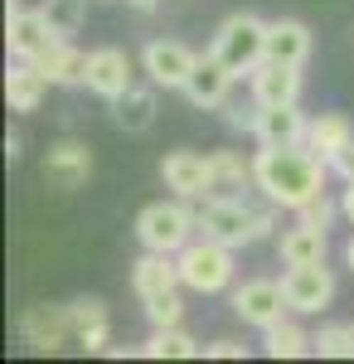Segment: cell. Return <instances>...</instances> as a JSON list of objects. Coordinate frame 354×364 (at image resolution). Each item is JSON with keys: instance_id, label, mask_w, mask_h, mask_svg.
<instances>
[{"instance_id": "1", "label": "cell", "mask_w": 354, "mask_h": 364, "mask_svg": "<svg viewBox=\"0 0 354 364\" xmlns=\"http://www.w3.org/2000/svg\"><path fill=\"white\" fill-rule=\"evenodd\" d=\"M326 175L330 161H321L306 146H262L252 156V185L267 195V204L291 209V214L326 190Z\"/></svg>"}, {"instance_id": "2", "label": "cell", "mask_w": 354, "mask_h": 364, "mask_svg": "<svg viewBox=\"0 0 354 364\" xmlns=\"http://www.w3.org/2000/svg\"><path fill=\"white\" fill-rule=\"evenodd\" d=\"M209 54L233 73V78H243L252 73L262 58H267V20H257V15H228L223 25L214 29V39H209Z\"/></svg>"}, {"instance_id": "3", "label": "cell", "mask_w": 354, "mask_h": 364, "mask_svg": "<svg viewBox=\"0 0 354 364\" xmlns=\"http://www.w3.org/2000/svg\"><path fill=\"white\" fill-rule=\"evenodd\" d=\"M136 238L141 248L151 252H180L190 238H199V214H194L185 199H156L136 214Z\"/></svg>"}, {"instance_id": "4", "label": "cell", "mask_w": 354, "mask_h": 364, "mask_svg": "<svg viewBox=\"0 0 354 364\" xmlns=\"http://www.w3.org/2000/svg\"><path fill=\"white\" fill-rule=\"evenodd\" d=\"M233 252L228 243H218V238H190L185 248L175 252V262H180V282L190 287V291H199V296H214V291H223V287H233Z\"/></svg>"}, {"instance_id": "5", "label": "cell", "mask_w": 354, "mask_h": 364, "mask_svg": "<svg viewBox=\"0 0 354 364\" xmlns=\"http://www.w3.org/2000/svg\"><path fill=\"white\" fill-rule=\"evenodd\" d=\"M199 233L228 248H247V243H257V209H247L238 195H214L199 209Z\"/></svg>"}, {"instance_id": "6", "label": "cell", "mask_w": 354, "mask_h": 364, "mask_svg": "<svg viewBox=\"0 0 354 364\" xmlns=\"http://www.w3.org/2000/svg\"><path fill=\"white\" fill-rule=\"evenodd\" d=\"M194 63H199V54L190 44H180V39H151L141 49V73L156 87H165V92H185Z\"/></svg>"}, {"instance_id": "7", "label": "cell", "mask_w": 354, "mask_h": 364, "mask_svg": "<svg viewBox=\"0 0 354 364\" xmlns=\"http://www.w3.org/2000/svg\"><path fill=\"white\" fill-rule=\"evenodd\" d=\"M286 311H291L286 306V291H281V282H272V277H247L243 287H233V316H238L243 326H252V331L277 326Z\"/></svg>"}, {"instance_id": "8", "label": "cell", "mask_w": 354, "mask_h": 364, "mask_svg": "<svg viewBox=\"0 0 354 364\" xmlns=\"http://www.w3.org/2000/svg\"><path fill=\"white\" fill-rule=\"evenodd\" d=\"M281 291H286V306L296 316H321V311L335 301V272L326 262H306V267H286L281 277Z\"/></svg>"}, {"instance_id": "9", "label": "cell", "mask_w": 354, "mask_h": 364, "mask_svg": "<svg viewBox=\"0 0 354 364\" xmlns=\"http://www.w3.org/2000/svg\"><path fill=\"white\" fill-rule=\"evenodd\" d=\"M5 44H10V58H29V63H39V58L58 44V34L49 29V20L39 15V5H34V10H20V5L10 0V15H5Z\"/></svg>"}, {"instance_id": "10", "label": "cell", "mask_w": 354, "mask_h": 364, "mask_svg": "<svg viewBox=\"0 0 354 364\" xmlns=\"http://www.w3.org/2000/svg\"><path fill=\"white\" fill-rule=\"evenodd\" d=\"M161 180L180 199H214V166L199 151H170L161 161Z\"/></svg>"}, {"instance_id": "11", "label": "cell", "mask_w": 354, "mask_h": 364, "mask_svg": "<svg viewBox=\"0 0 354 364\" xmlns=\"http://www.w3.org/2000/svg\"><path fill=\"white\" fill-rule=\"evenodd\" d=\"M252 102L257 107H286V102H301V68L296 63H277V58H262L252 73Z\"/></svg>"}, {"instance_id": "12", "label": "cell", "mask_w": 354, "mask_h": 364, "mask_svg": "<svg viewBox=\"0 0 354 364\" xmlns=\"http://www.w3.org/2000/svg\"><path fill=\"white\" fill-rule=\"evenodd\" d=\"M306 132H311V117L301 112V102L257 107L252 112V136H257V146H306Z\"/></svg>"}, {"instance_id": "13", "label": "cell", "mask_w": 354, "mask_h": 364, "mask_svg": "<svg viewBox=\"0 0 354 364\" xmlns=\"http://www.w3.org/2000/svg\"><path fill=\"white\" fill-rule=\"evenodd\" d=\"M20 336H25L29 350L54 355V350H63V340L73 336V316H68V306H44L39 301L20 316Z\"/></svg>"}, {"instance_id": "14", "label": "cell", "mask_w": 354, "mask_h": 364, "mask_svg": "<svg viewBox=\"0 0 354 364\" xmlns=\"http://www.w3.org/2000/svg\"><path fill=\"white\" fill-rule=\"evenodd\" d=\"M233 73L218 63L214 54H199V63H194V73H190V83H185V97H190L199 112H223L228 107V92H233Z\"/></svg>"}, {"instance_id": "15", "label": "cell", "mask_w": 354, "mask_h": 364, "mask_svg": "<svg viewBox=\"0 0 354 364\" xmlns=\"http://www.w3.org/2000/svg\"><path fill=\"white\" fill-rule=\"evenodd\" d=\"M44 180L54 190H82L92 180V151L82 141H58L44 156Z\"/></svg>"}, {"instance_id": "16", "label": "cell", "mask_w": 354, "mask_h": 364, "mask_svg": "<svg viewBox=\"0 0 354 364\" xmlns=\"http://www.w3.org/2000/svg\"><path fill=\"white\" fill-rule=\"evenodd\" d=\"M132 287H136L141 301H151V296H165V291H180L185 282H180V262H175V252H141L136 262H132Z\"/></svg>"}, {"instance_id": "17", "label": "cell", "mask_w": 354, "mask_h": 364, "mask_svg": "<svg viewBox=\"0 0 354 364\" xmlns=\"http://www.w3.org/2000/svg\"><path fill=\"white\" fill-rule=\"evenodd\" d=\"M87 92H97V97H117V92H127L132 87V54L127 49H92V58H87Z\"/></svg>"}, {"instance_id": "18", "label": "cell", "mask_w": 354, "mask_h": 364, "mask_svg": "<svg viewBox=\"0 0 354 364\" xmlns=\"http://www.w3.org/2000/svg\"><path fill=\"white\" fill-rule=\"evenodd\" d=\"M49 78H44V68L39 63H29V58H15L10 63V73H5V102H10V112H34L39 102H44V92H49Z\"/></svg>"}, {"instance_id": "19", "label": "cell", "mask_w": 354, "mask_h": 364, "mask_svg": "<svg viewBox=\"0 0 354 364\" xmlns=\"http://www.w3.org/2000/svg\"><path fill=\"white\" fill-rule=\"evenodd\" d=\"M156 92L161 87H127V92H117L112 97V122L122 127V132H132V136H141V132H151L156 127Z\"/></svg>"}, {"instance_id": "20", "label": "cell", "mask_w": 354, "mask_h": 364, "mask_svg": "<svg viewBox=\"0 0 354 364\" xmlns=\"http://www.w3.org/2000/svg\"><path fill=\"white\" fill-rule=\"evenodd\" d=\"M277 252H281V262L286 267H306V262H326V252H330V243H326V228H311V224H291L281 238H277Z\"/></svg>"}, {"instance_id": "21", "label": "cell", "mask_w": 354, "mask_h": 364, "mask_svg": "<svg viewBox=\"0 0 354 364\" xmlns=\"http://www.w3.org/2000/svg\"><path fill=\"white\" fill-rule=\"evenodd\" d=\"M267 58L306 68V58H311V29L301 25V20H267Z\"/></svg>"}, {"instance_id": "22", "label": "cell", "mask_w": 354, "mask_h": 364, "mask_svg": "<svg viewBox=\"0 0 354 364\" xmlns=\"http://www.w3.org/2000/svg\"><path fill=\"white\" fill-rule=\"evenodd\" d=\"M354 141V122L345 112H321L311 117V132H306V151H316L321 161H335L345 146Z\"/></svg>"}, {"instance_id": "23", "label": "cell", "mask_w": 354, "mask_h": 364, "mask_svg": "<svg viewBox=\"0 0 354 364\" xmlns=\"http://www.w3.org/2000/svg\"><path fill=\"white\" fill-rule=\"evenodd\" d=\"M87 58L92 54L73 49V39H58L54 49L39 58V68H44V78L54 87H78V83H87Z\"/></svg>"}, {"instance_id": "24", "label": "cell", "mask_w": 354, "mask_h": 364, "mask_svg": "<svg viewBox=\"0 0 354 364\" xmlns=\"http://www.w3.org/2000/svg\"><path fill=\"white\" fill-rule=\"evenodd\" d=\"M73 316V340H78L82 350H107V336H112V321H107V306L97 301V296H82L68 306Z\"/></svg>"}, {"instance_id": "25", "label": "cell", "mask_w": 354, "mask_h": 364, "mask_svg": "<svg viewBox=\"0 0 354 364\" xmlns=\"http://www.w3.org/2000/svg\"><path fill=\"white\" fill-rule=\"evenodd\" d=\"M262 350L272 355V360H301V355H316V336H306L296 321H277L262 331Z\"/></svg>"}, {"instance_id": "26", "label": "cell", "mask_w": 354, "mask_h": 364, "mask_svg": "<svg viewBox=\"0 0 354 364\" xmlns=\"http://www.w3.org/2000/svg\"><path fill=\"white\" fill-rule=\"evenodd\" d=\"M209 166H214V195H233L252 185V161H243L238 151H209Z\"/></svg>"}, {"instance_id": "27", "label": "cell", "mask_w": 354, "mask_h": 364, "mask_svg": "<svg viewBox=\"0 0 354 364\" xmlns=\"http://www.w3.org/2000/svg\"><path fill=\"white\" fill-rule=\"evenodd\" d=\"M141 355L146 360H194L199 345H194V336H185V326H170V331H151Z\"/></svg>"}, {"instance_id": "28", "label": "cell", "mask_w": 354, "mask_h": 364, "mask_svg": "<svg viewBox=\"0 0 354 364\" xmlns=\"http://www.w3.org/2000/svg\"><path fill=\"white\" fill-rule=\"evenodd\" d=\"M39 15L49 20V29L58 39H73L87 20V0H39Z\"/></svg>"}, {"instance_id": "29", "label": "cell", "mask_w": 354, "mask_h": 364, "mask_svg": "<svg viewBox=\"0 0 354 364\" xmlns=\"http://www.w3.org/2000/svg\"><path fill=\"white\" fill-rule=\"evenodd\" d=\"M316 355L321 360H354V326H321L316 331Z\"/></svg>"}, {"instance_id": "30", "label": "cell", "mask_w": 354, "mask_h": 364, "mask_svg": "<svg viewBox=\"0 0 354 364\" xmlns=\"http://www.w3.org/2000/svg\"><path fill=\"white\" fill-rule=\"evenodd\" d=\"M146 321H151L156 331H170V326H185V301H180V291H165V296H151V301H146Z\"/></svg>"}, {"instance_id": "31", "label": "cell", "mask_w": 354, "mask_h": 364, "mask_svg": "<svg viewBox=\"0 0 354 364\" xmlns=\"http://www.w3.org/2000/svg\"><path fill=\"white\" fill-rule=\"evenodd\" d=\"M335 214H340V199H330L326 190L311 199V204H301V209H296V219H301V224H311V228H330V224H335Z\"/></svg>"}, {"instance_id": "32", "label": "cell", "mask_w": 354, "mask_h": 364, "mask_svg": "<svg viewBox=\"0 0 354 364\" xmlns=\"http://www.w3.org/2000/svg\"><path fill=\"white\" fill-rule=\"evenodd\" d=\"M330 170H335V175H340L345 185H350V180H354V141H350V146H345V151H340V156H335V161H330Z\"/></svg>"}, {"instance_id": "33", "label": "cell", "mask_w": 354, "mask_h": 364, "mask_svg": "<svg viewBox=\"0 0 354 364\" xmlns=\"http://www.w3.org/2000/svg\"><path fill=\"white\" fill-rule=\"evenodd\" d=\"M204 355H214V360H243V345L238 340H214Z\"/></svg>"}, {"instance_id": "34", "label": "cell", "mask_w": 354, "mask_h": 364, "mask_svg": "<svg viewBox=\"0 0 354 364\" xmlns=\"http://www.w3.org/2000/svg\"><path fill=\"white\" fill-rule=\"evenodd\" d=\"M272 233H277V204H272V209H257V243L272 238Z\"/></svg>"}, {"instance_id": "35", "label": "cell", "mask_w": 354, "mask_h": 364, "mask_svg": "<svg viewBox=\"0 0 354 364\" xmlns=\"http://www.w3.org/2000/svg\"><path fill=\"white\" fill-rule=\"evenodd\" d=\"M340 214H345V219L354 224V180L345 185V195H340Z\"/></svg>"}, {"instance_id": "36", "label": "cell", "mask_w": 354, "mask_h": 364, "mask_svg": "<svg viewBox=\"0 0 354 364\" xmlns=\"http://www.w3.org/2000/svg\"><path fill=\"white\" fill-rule=\"evenodd\" d=\"M345 267H350V272H354V238H350V243H345Z\"/></svg>"}, {"instance_id": "37", "label": "cell", "mask_w": 354, "mask_h": 364, "mask_svg": "<svg viewBox=\"0 0 354 364\" xmlns=\"http://www.w3.org/2000/svg\"><path fill=\"white\" fill-rule=\"evenodd\" d=\"M132 5H136V10H151V5H156V0H132Z\"/></svg>"}]
</instances>
